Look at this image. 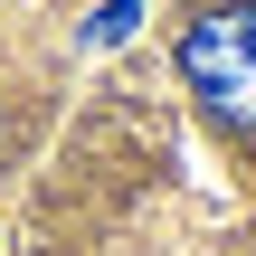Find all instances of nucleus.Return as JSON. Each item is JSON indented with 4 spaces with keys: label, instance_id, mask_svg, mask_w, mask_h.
<instances>
[{
    "label": "nucleus",
    "instance_id": "f257e3e1",
    "mask_svg": "<svg viewBox=\"0 0 256 256\" xmlns=\"http://www.w3.org/2000/svg\"><path fill=\"white\" fill-rule=\"evenodd\" d=\"M180 76L228 133H256V0H209L180 19Z\"/></svg>",
    "mask_w": 256,
    "mask_h": 256
}]
</instances>
